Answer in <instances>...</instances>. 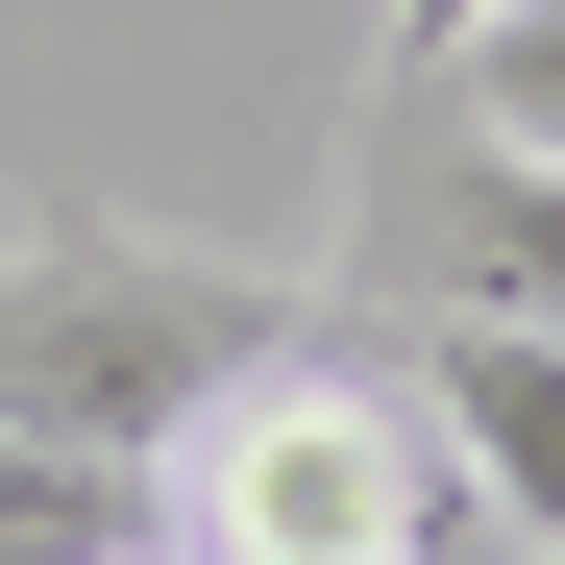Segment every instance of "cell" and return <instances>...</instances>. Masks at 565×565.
I'll use <instances>...</instances> for the list:
<instances>
[{"label":"cell","instance_id":"obj_8","mask_svg":"<svg viewBox=\"0 0 565 565\" xmlns=\"http://www.w3.org/2000/svg\"><path fill=\"white\" fill-rule=\"evenodd\" d=\"M124 565H198V541H124Z\"/></svg>","mask_w":565,"mask_h":565},{"label":"cell","instance_id":"obj_1","mask_svg":"<svg viewBox=\"0 0 565 565\" xmlns=\"http://www.w3.org/2000/svg\"><path fill=\"white\" fill-rule=\"evenodd\" d=\"M148 492H172L198 565H516L492 492L443 467V418H418L394 344H270L246 394L148 467Z\"/></svg>","mask_w":565,"mask_h":565},{"label":"cell","instance_id":"obj_7","mask_svg":"<svg viewBox=\"0 0 565 565\" xmlns=\"http://www.w3.org/2000/svg\"><path fill=\"white\" fill-rule=\"evenodd\" d=\"M467 25H492V0H394V74H443V50H467Z\"/></svg>","mask_w":565,"mask_h":565},{"label":"cell","instance_id":"obj_9","mask_svg":"<svg viewBox=\"0 0 565 565\" xmlns=\"http://www.w3.org/2000/svg\"><path fill=\"white\" fill-rule=\"evenodd\" d=\"M516 565H565V541H516Z\"/></svg>","mask_w":565,"mask_h":565},{"label":"cell","instance_id":"obj_4","mask_svg":"<svg viewBox=\"0 0 565 565\" xmlns=\"http://www.w3.org/2000/svg\"><path fill=\"white\" fill-rule=\"evenodd\" d=\"M394 369H418L443 467L492 492V541H565V344L541 320H394Z\"/></svg>","mask_w":565,"mask_h":565},{"label":"cell","instance_id":"obj_3","mask_svg":"<svg viewBox=\"0 0 565 565\" xmlns=\"http://www.w3.org/2000/svg\"><path fill=\"white\" fill-rule=\"evenodd\" d=\"M394 296H418V320H541V344H565V172L492 148V124H443V148L394 172Z\"/></svg>","mask_w":565,"mask_h":565},{"label":"cell","instance_id":"obj_6","mask_svg":"<svg viewBox=\"0 0 565 565\" xmlns=\"http://www.w3.org/2000/svg\"><path fill=\"white\" fill-rule=\"evenodd\" d=\"M418 99H467L492 148H541V172H565V0H492V25H467V50L418 74Z\"/></svg>","mask_w":565,"mask_h":565},{"label":"cell","instance_id":"obj_5","mask_svg":"<svg viewBox=\"0 0 565 565\" xmlns=\"http://www.w3.org/2000/svg\"><path fill=\"white\" fill-rule=\"evenodd\" d=\"M124 541H172V492H148V467H99V443H25V418H0V565H124Z\"/></svg>","mask_w":565,"mask_h":565},{"label":"cell","instance_id":"obj_2","mask_svg":"<svg viewBox=\"0 0 565 565\" xmlns=\"http://www.w3.org/2000/svg\"><path fill=\"white\" fill-rule=\"evenodd\" d=\"M270 344H296V296H270V270H222V246H124V222L0 246V418H25V443L172 467Z\"/></svg>","mask_w":565,"mask_h":565}]
</instances>
